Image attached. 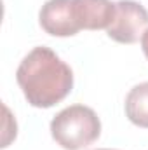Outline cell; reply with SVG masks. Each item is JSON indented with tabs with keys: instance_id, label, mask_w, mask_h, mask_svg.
Listing matches in <instances>:
<instances>
[{
	"instance_id": "obj_1",
	"label": "cell",
	"mask_w": 148,
	"mask_h": 150,
	"mask_svg": "<svg viewBox=\"0 0 148 150\" xmlns=\"http://www.w3.org/2000/svg\"><path fill=\"white\" fill-rule=\"evenodd\" d=\"M16 80L26 101L35 108H51L73 89L72 68L49 47H33L19 63Z\"/></svg>"
},
{
	"instance_id": "obj_2",
	"label": "cell",
	"mask_w": 148,
	"mask_h": 150,
	"mask_svg": "<svg viewBox=\"0 0 148 150\" xmlns=\"http://www.w3.org/2000/svg\"><path fill=\"white\" fill-rule=\"evenodd\" d=\"M51 134L61 149L82 150L99 138L101 120L91 107L70 105L52 117Z\"/></svg>"
},
{
	"instance_id": "obj_3",
	"label": "cell",
	"mask_w": 148,
	"mask_h": 150,
	"mask_svg": "<svg viewBox=\"0 0 148 150\" xmlns=\"http://www.w3.org/2000/svg\"><path fill=\"white\" fill-rule=\"evenodd\" d=\"M148 30V11L134 0L115 2V16L106 35L118 44H136Z\"/></svg>"
},
{
	"instance_id": "obj_4",
	"label": "cell",
	"mask_w": 148,
	"mask_h": 150,
	"mask_svg": "<svg viewBox=\"0 0 148 150\" xmlns=\"http://www.w3.org/2000/svg\"><path fill=\"white\" fill-rule=\"evenodd\" d=\"M38 23L52 37H73L80 32L73 0H47L38 12Z\"/></svg>"
},
{
	"instance_id": "obj_5",
	"label": "cell",
	"mask_w": 148,
	"mask_h": 150,
	"mask_svg": "<svg viewBox=\"0 0 148 150\" xmlns=\"http://www.w3.org/2000/svg\"><path fill=\"white\" fill-rule=\"evenodd\" d=\"M73 9L80 30H106L115 16L110 0H73Z\"/></svg>"
},
{
	"instance_id": "obj_6",
	"label": "cell",
	"mask_w": 148,
	"mask_h": 150,
	"mask_svg": "<svg viewBox=\"0 0 148 150\" xmlns=\"http://www.w3.org/2000/svg\"><path fill=\"white\" fill-rule=\"evenodd\" d=\"M125 117L138 127L148 129V82L136 84L125 96Z\"/></svg>"
},
{
	"instance_id": "obj_7",
	"label": "cell",
	"mask_w": 148,
	"mask_h": 150,
	"mask_svg": "<svg viewBox=\"0 0 148 150\" xmlns=\"http://www.w3.org/2000/svg\"><path fill=\"white\" fill-rule=\"evenodd\" d=\"M141 49H143V54L147 56V59H148V30L141 37Z\"/></svg>"
},
{
	"instance_id": "obj_8",
	"label": "cell",
	"mask_w": 148,
	"mask_h": 150,
	"mask_svg": "<svg viewBox=\"0 0 148 150\" xmlns=\"http://www.w3.org/2000/svg\"><path fill=\"white\" fill-rule=\"evenodd\" d=\"M96 150H115V149H96Z\"/></svg>"
}]
</instances>
